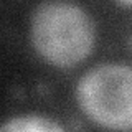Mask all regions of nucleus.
I'll use <instances>...</instances> for the list:
<instances>
[{"mask_svg": "<svg viewBox=\"0 0 132 132\" xmlns=\"http://www.w3.org/2000/svg\"><path fill=\"white\" fill-rule=\"evenodd\" d=\"M36 53L60 68L84 61L94 46V25L81 7L66 0H45L31 15Z\"/></svg>", "mask_w": 132, "mask_h": 132, "instance_id": "obj_1", "label": "nucleus"}, {"mask_svg": "<svg viewBox=\"0 0 132 132\" xmlns=\"http://www.w3.org/2000/svg\"><path fill=\"white\" fill-rule=\"evenodd\" d=\"M3 132H51L63 130L60 124L41 116H16L0 127Z\"/></svg>", "mask_w": 132, "mask_h": 132, "instance_id": "obj_3", "label": "nucleus"}, {"mask_svg": "<svg viewBox=\"0 0 132 132\" xmlns=\"http://www.w3.org/2000/svg\"><path fill=\"white\" fill-rule=\"evenodd\" d=\"M76 101L93 122L107 129L132 130V68H93L78 82Z\"/></svg>", "mask_w": 132, "mask_h": 132, "instance_id": "obj_2", "label": "nucleus"}, {"mask_svg": "<svg viewBox=\"0 0 132 132\" xmlns=\"http://www.w3.org/2000/svg\"><path fill=\"white\" fill-rule=\"evenodd\" d=\"M117 2H121L122 5H127V7H132V0H117Z\"/></svg>", "mask_w": 132, "mask_h": 132, "instance_id": "obj_4", "label": "nucleus"}]
</instances>
